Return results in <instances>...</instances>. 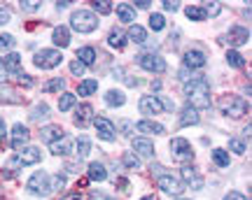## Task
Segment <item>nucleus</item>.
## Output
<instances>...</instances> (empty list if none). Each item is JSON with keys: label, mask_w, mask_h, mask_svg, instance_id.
Returning <instances> with one entry per match:
<instances>
[{"label": "nucleus", "mask_w": 252, "mask_h": 200, "mask_svg": "<svg viewBox=\"0 0 252 200\" xmlns=\"http://www.w3.org/2000/svg\"><path fill=\"white\" fill-rule=\"evenodd\" d=\"M185 96L189 100V107L208 109L210 107V84L203 75H194L189 82H185Z\"/></svg>", "instance_id": "1"}, {"label": "nucleus", "mask_w": 252, "mask_h": 200, "mask_svg": "<svg viewBox=\"0 0 252 200\" xmlns=\"http://www.w3.org/2000/svg\"><path fill=\"white\" fill-rule=\"evenodd\" d=\"M42 161V151L37 149V147H24V149H19L17 154H12L7 158V175H14L19 168H24V165H35Z\"/></svg>", "instance_id": "2"}, {"label": "nucleus", "mask_w": 252, "mask_h": 200, "mask_svg": "<svg viewBox=\"0 0 252 200\" xmlns=\"http://www.w3.org/2000/svg\"><path fill=\"white\" fill-rule=\"evenodd\" d=\"M70 28L77 30V33H82V35L94 33V30L98 28V14L91 12V9H75L70 14Z\"/></svg>", "instance_id": "3"}, {"label": "nucleus", "mask_w": 252, "mask_h": 200, "mask_svg": "<svg viewBox=\"0 0 252 200\" xmlns=\"http://www.w3.org/2000/svg\"><path fill=\"white\" fill-rule=\"evenodd\" d=\"M26 189L37 198H47L49 193L54 191V184H52V177L45 170H37V173L31 175V179L26 182Z\"/></svg>", "instance_id": "4"}, {"label": "nucleus", "mask_w": 252, "mask_h": 200, "mask_svg": "<svg viewBox=\"0 0 252 200\" xmlns=\"http://www.w3.org/2000/svg\"><path fill=\"white\" fill-rule=\"evenodd\" d=\"M220 109H222V114H226V117L241 119L248 114V102L241 96H222L220 98Z\"/></svg>", "instance_id": "5"}, {"label": "nucleus", "mask_w": 252, "mask_h": 200, "mask_svg": "<svg viewBox=\"0 0 252 200\" xmlns=\"http://www.w3.org/2000/svg\"><path fill=\"white\" fill-rule=\"evenodd\" d=\"M33 63L40 70H52V68H59L63 63V54L59 49H42L33 56Z\"/></svg>", "instance_id": "6"}, {"label": "nucleus", "mask_w": 252, "mask_h": 200, "mask_svg": "<svg viewBox=\"0 0 252 200\" xmlns=\"http://www.w3.org/2000/svg\"><path fill=\"white\" fill-rule=\"evenodd\" d=\"M171 156L175 163H189V161H194V149L189 145V140H185V137H173Z\"/></svg>", "instance_id": "7"}, {"label": "nucleus", "mask_w": 252, "mask_h": 200, "mask_svg": "<svg viewBox=\"0 0 252 200\" xmlns=\"http://www.w3.org/2000/svg\"><path fill=\"white\" fill-rule=\"evenodd\" d=\"M135 63L140 65L143 70H147V73H157V75L166 73V68H168L166 61L159 54H154V51H145V54L135 56Z\"/></svg>", "instance_id": "8"}, {"label": "nucleus", "mask_w": 252, "mask_h": 200, "mask_svg": "<svg viewBox=\"0 0 252 200\" xmlns=\"http://www.w3.org/2000/svg\"><path fill=\"white\" fill-rule=\"evenodd\" d=\"M94 128H96V133H98L100 140H105V142H115L117 140V128L115 124L105 117H94Z\"/></svg>", "instance_id": "9"}, {"label": "nucleus", "mask_w": 252, "mask_h": 200, "mask_svg": "<svg viewBox=\"0 0 252 200\" xmlns=\"http://www.w3.org/2000/svg\"><path fill=\"white\" fill-rule=\"evenodd\" d=\"M157 186H159V191L168 193V196H180L185 191V184L178 179V177H173V175H161L159 179H157Z\"/></svg>", "instance_id": "10"}, {"label": "nucleus", "mask_w": 252, "mask_h": 200, "mask_svg": "<svg viewBox=\"0 0 252 200\" xmlns=\"http://www.w3.org/2000/svg\"><path fill=\"white\" fill-rule=\"evenodd\" d=\"M206 63H208V58L201 49H187L185 51V58H182L185 70H201V68H206Z\"/></svg>", "instance_id": "11"}, {"label": "nucleus", "mask_w": 252, "mask_h": 200, "mask_svg": "<svg viewBox=\"0 0 252 200\" xmlns=\"http://www.w3.org/2000/svg\"><path fill=\"white\" fill-rule=\"evenodd\" d=\"M28 140H31L28 126L14 124V126H12V133H9V145H12V149H24V147L28 145Z\"/></svg>", "instance_id": "12"}, {"label": "nucleus", "mask_w": 252, "mask_h": 200, "mask_svg": "<svg viewBox=\"0 0 252 200\" xmlns=\"http://www.w3.org/2000/svg\"><path fill=\"white\" fill-rule=\"evenodd\" d=\"M138 109H140V114L152 117V114H161L163 105H161V100H159V96H143V98L138 100Z\"/></svg>", "instance_id": "13"}, {"label": "nucleus", "mask_w": 252, "mask_h": 200, "mask_svg": "<svg viewBox=\"0 0 252 200\" xmlns=\"http://www.w3.org/2000/svg\"><path fill=\"white\" fill-rule=\"evenodd\" d=\"M180 177H182V182L187 184V186H191L194 191H201V189H203V184H206L203 182V177L198 175V170L194 168V165H185V168L180 170Z\"/></svg>", "instance_id": "14"}, {"label": "nucleus", "mask_w": 252, "mask_h": 200, "mask_svg": "<svg viewBox=\"0 0 252 200\" xmlns=\"http://www.w3.org/2000/svg\"><path fill=\"white\" fill-rule=\"evenodd\" d=\"M131 147H133V154L138 156V158H140V156H143V158H154V154H157V151H154V142L147 140V137H133V140H131Z\"/></svg>", "instance_id": "15"}, {"label": "nucleus", "mask_w": 252, "mask_h": 200, "mask_svg": "<svg viewBox=\"0 0 252 200\" xmlns=\"http://www.w3.org/2000/svg\"><path fill=\"white\" fill-rule=\"evenodd\" d=\"M226 42L231 47H243L250 42V30L245 26H231L226 33Z\"/></svg>", "instance_id": "16"}, {"label": "nucleus", "mask_w": 252, "mask_h": 200, "mask_svg": "<svg viewBox=\"0 0 252 200\" xmlns=\"http://www.w3.org/2000/svg\"><path fill=\"white\" fill-rule=\"evenodd\" d=\"M2 65H5V70H7V75H14V77H24V70H21V56L17 54V51H12V54H5L2 56Z\"/></svg>", "instance_id": "17"}, {"label": "nucleus", "mask_w": 252, "mask_h": 200, "mask_svg": "<svg viewBox=\"0 0 252 200\" xmlns=\"http://www.w3.org/2000/svg\"><path fill=\"white\" fill-rule=\"evenodd\" d=\"M91 121H94V107H91L89 102H82L80 107L75 109V126L87 128Z\"/></svg>", "instance_id": "18"}, {"label": "nucleus", "mask_w": 252, "mask_h": 200, "mask_svg": "<svg viewBox=\"0 0 252 200\" xmlns=\"http://www.w3.org/2000/svg\"><path fill=\"white\" fill-rule=\"evenodd\" d=\"M40 137H42V142H47V145H54V142L65 137V130L61 126H56V124H49V126H45L40 130Z\"/></svg>", "instance_id": "19"}, {"label": "nucleus", "mask_w": 252, "mask_h": 200, "mask_svg": "<svg viewBox=\"0 0 252 200\" xmlns=\"http://www.w3.org/2000/svg\"><path fill=\"white\" fill-rule=\"evenodd\" d=\"M135 130H138V133H147V135H163V133H166V128H163L159 121H152V119L138 121V124H135Z\"/></svg>", "instance_id": "20"}, {"label": "nucleus", "mask_w": 252, "mask_h": 200, "mask_svg": "<svg viewBox=\"0 0 252 200\" xmlns=\"http://www.w3.org/2000/svg\"><path fill=\"white\" fill-rule=\"evenodd\" d=\"M87 175H89V182H105L108 179V168L100 163V161H94L87 168Z\"/></svg>", "instance_id": "21"}, {"label": "nucleus", "mask_w": 252, "mask_h": 200, "mask_svg": "<svg viewBox=\"0 0 252 200\" xmlns=\"http://www.w3.org/2000/svg\"><path fill=\"white\" fill-rule=\"evenodd\" d=\"M126 40H128V42H135V45H145V42H147V30H145L140 24H131L128 30H126Z\"/></svg>", "instance_id": "22"}, {"label": "nucleus", "mask_w": 252, "mask_h": 200, "mask_svg": "<svg viewBox=\"0 0 252 200\" xmlns=\"http://www.w3.org/2000/svg\"><path fill=\"white\" fill-rule=\"evenodd\" d=\"M52 40H54L56 47L65 49V47L70 45V28L68 26H56L54 30H52Z\"/></svg>", "instance_id": "23"}, {"label": "nucleus", "mask_w": 252, "mask_h": 200, "mask_svg": "<svg viewBox=\"0 0 252 200\" xmlns=\"http://www.w3.org/2000/svg\"><path fill=\"white\" fill-rule=\"evenodd\" d=\"M126 42H128V40H126L124 30H119V28H112V30H110V35H108V45L110 47H115V49H124Z\"/></svg>", "instance_id": "24"}, {"label": "nucleus", "mask_w": 252, "mask_h": 200, "mask_svg": "<svg viewBox=\"0 0 252 200\" xmlns=\"http://www.w3.org/2000/svg\"><path fill=\"white\" fill-rule=\"evenodd\" d=\"M124 102H126L124 91H119V89H110V91L105 93V105H110V107H122Z\"/></svg>", "instance_id": "25"}, {"label": "nucleus", "mask_w": 252, "mask_h": 200, "mask_svg": "<svg viewBox=\"0 0 252 200\" xmlns=\"http://www.w3.org/2000/svg\"><path fill=\"white\" fill-rule=\"evenodd\" d=\"M117 17L124 24H135V9L128 2H122V5H117Z\"/></svg>", "instance_id": "26"}, {"label": "nucleus", "mask_w": 252, "mask_h": 200, "mask_svg": "<svg viewBox=\"0 0 252 200\" xmlns=\"http://www.w3.org/2000/svg\"><path fill=\"white\" fill-rule=\"evenodd\" d=\"M198 124V112L194 107H185L182 109V114H180V126L185 128V126H196Z\"/></svg>", "instance_id": "27"}, {"label": "nucleus", "mask_w": 252, "mask_h": 200, "mask_svg": "<svg viewBox=\"0 0 252 200\" xmlns=\"http://www.w3.org/2000/svg\"><path fill=\"white\" fill-rule=\"evenodd\" d=\"M77 61H80L82 65H94L96 63V51H94V47H82V49H77Z\"/></svg>", "instance_id": "28"}, {"label": "nucleus", "mask_w": 252, "mask_h": 200, "mask_svg": "<svg viewBox=\"0 0 252 200\" xmlns=\"http://www.w3.org/2000/svg\"><path fill=\"white\" fill-rule=\"evenodd\" d=\"M210 156H213V163L217 165V168H229V163H231V158H229V151L226 149H213L210 151Z\"/></svg>", "instance_id": "29"}, {"label": "nucleus", "mask_w": 252, "mask_h": 200, "mask_svg": "<svg viewBox=\"0 0 252 200\" xmlns=\"http://www.w3.org/2000/svg\"><path fill=\"white\" fill-rule=\"evenodd\" d=\"M75 105H77V96L70 91H63L61 98H59V109H61V112H70Z\"/></svg>", "instance_id": "30"}, {"label": "nucleus", "mask_w": 252, "mask_h": 200, "mask_svg": "<svg viewBox=\"0 0 252 200\" xmlns=\"http://www.w3.org/2000/svg\"><path fill=\"white\" fill-rule=\"evenodd\" d=\"M70 151H72V142L68 137H63V140H59V142L52 145V154L54 156H68Z\"/></svg>", "instance_id": "31"}, {"label": "nucleus", "mask_w": 252, "mask_h": 200, "mask_svg": "<svg viewBox=\"0 0 252 200\" xmlns=\"http://www.w3.org/2000/svg\"><path fill=\"white\" fill-rule=\"evenodd\" d=\"M98 91V79H84V82H80V86H77V93L80 96H94V93ZM75 93V96H77Z\"/></svg>", "instance_id": "32"}, {"label": "nucleus", "mask_w": 252, "mask_h": 200, "mask_svg": "<svg viewBox=\"0 0 252 200\" xmlns=\"http://www.w3.org/2000/svg\"><path fill=\"white\" fill-rule=\"evenodd\" d=\"M63 89H65V79H63V77H54V79H49V82L42 84V91L45 93L63 91Z\"/></svg>", "instance_id": "33"}, {"label": "nucleus", "mask_w": 252, "mask_h": 200, "mask_svg": "<svg viewBox=\"0 0 252 200\" xmlns=\"http://www.w3.org/2000/svg\"><path fill=\"white\" fill-rule=\"evenodd\" d=\"M226 63L231 65V68H243L245 56L241 54V51H236V49H229V51H226Z\"/></svg>", "instance_id": "34"}, {"label": "nucleus", "mask_w": 252, "mask_h": 200, "mask_svg": "<svg viewBox=\"0 0 252 200\" xmlns=\"http://www.w3.org/2000/svg\"><path fill=\"white\" fill-rule=\"evenodd\" d=\"M47 117H49V105L47 102H37L33 112H31V121H42Z\"/></svg>", "instance_id": "35"}, {"label": "nucleus", "mask_w": 252, "mask_h": 200, "mask_svg": "<svg viewBox=\"0 0 252 200\" xmlns=\"http://www.w3.org/2000/svg\"><path fill=\"white\" fill-rule=\"evenodd\" d=\"M185 14H187V19H191V21H206V12H203V7H198V5H189V7L185 9Z\"/></svg>", "instance_id": "36"}, {"label": "nucleus", "mask_w": 252, "mask_h": 200, "mask_svg": "<svg viewBox=\"0 0 252 200\" xmlns=\"http://www.w3.org/2000/svg\"><path fill=\"white\" fill-rule=\"evenodd\" d=\"M150 28H152L154 33H159V30H163L166 28V19H163V14H150Z\"/></svg>", "instance_id": "37"}, {"label": "nucleus", "mask_w": 252, "mask_h": 200, "mask_svg": "<svg viewBox=\"0 0 252 200\" xmlns=\"http://www.w3.org/2000/svg\"><path fill=\"white\" fill-rule=\"evenodd\" d=\"M89 151H91V140L89 137H77V156L84 158Z\"/></svg>", "instance_id": "38"}, {"label": "nucleus", "mask_w": 252, "mask_h": 200, "mask_svg": "<svg viewBox=\"0 0 252 200\" xmlns=\"http://www.w3.org/2000/svg\"><path fill=\"white\" fill-rule=\"evenodd\" d=\"M229 149H231L234 154L243 156L245 154V142L241 140V137H231V140H229Z\"/></svg>", "instance_id": "39"}, {"label": "nucleus", "mask_w": 252, "mask_h": 200, "mask_svg": "<svg viewBox=\"0 0 252 200\" xmlns=\"http://www.w3.org/2000/svg\"><path fill=\"white\" fill-rule=\"evenodd\" d=\"M122 163L126 165V168H138V165H140V158H138V156L133 154V151H126L124 156H122Z\"/></svg>", "instance_id": "40"}, {"label": "nucleus", "mask_w": 252, "mask_h": 200, "mask_svg": "<svg viewBox=\"0 0 252 200\" xmlns=\"http://www.w3.org/2000/svg\"><path fill=\"white\" fill-rule=\"evenodd\" d=\"M94 9H96L98 14H110V12H112V2H110V0H96V2H94Z\"/></svg>", "instance_id": "41"}, {"label": "nucleus", "mask_w": 252, "mask_h": 200, "mask_svg": "<svg viewBox=\"0 0 252 200\" xmlns=\"http://www.w3.org/2000/svg\"><path fill=\"white\" fill-rule=\"evenodd\" d=\"M14 35H9V33H0V49H12L14 47Z\"/></svg>", "instance_id": "42"}, {"label": "nucleus", "mask_w": 252, "mask_h": 200, "mask_svg": "<svg viewBox=\"0 0 252 200\" xmlns=\"http://www.w3.org/2000/svg\"><path fill=\"white\" fill-rule=\"evenodd\" d=\"M70 73L75 75V77H84V73H87V65H82L77 58L75 61H70Z\"/></svg>", "instance_id": "43"}, {"label": "nucleus", "mask_w": 252, "mask_h": 200, "mask_svg": "<svg viewBox=\"0 0 252 200\" xmlns=\"http://www.w3.org/2000/svg\"><path fill=\"white\" fill-rule=\"evenodd\" d=\"M40 7H42V2H37V0H24V2H21V9H24V12H37Z\"/></svg>", "instance_id": "44"}, {"label": "nucleus", "mask_w": 252, "mask_h": 200, "mask_svg": "<svg viewBox=\"0 0 252 200\" xmlns=\"http://www.w3.org/2000/svg\"><path fill=\"white\" fill-rule=\"evenodd\" d=\"M203 12H206V19H208V17H217V14L222 12V5H217V2H210V5H206V7H203Z\"/></svg>", "instance_id": "45"}, {"label": "nucleus", "mask_w": 252, "mask_h": 200, "mask_svg": "<svg viewBox=\"0 0 252 200\" xmlns=\"http://www.w3.org/2000/svg\"><path fill=\"white\" fill-rule=\"evenodd\" d=\"M119 130H124V135H131V133H133L135 130V124H131V121H119Z\"/></svg>", "instance_id": "46"}, {"label": "nucleus", "mask_w": 252, "mask_h": 200, "mask_svg": "<svg viewBox=\"0 0 252 200\" xmlns=\"http://www.w3.org/2000/svg\"><path fill=\"white\" fill-rule=\"evenodd\" d=\"M9 21H12V12L7 7H0V26H5Z\"/></svg>", "instance_id": "47"}, {"label": "nucleus", "mask_w": 252, "mask_h": 200, "mask_svg": "<svg viewBox=\"0 0 252 200\" xmlns=\"http://www.w3.org/2000/svg\"><path fill=\"white\" fill-rule=\"evenodd\" d=\"M12 96H14V91H12V89H7V86L2 89V86H0V100H9V102H17V100L12 98Z\"/></svg>", "instance_id": "48"}, {"label": "nucleus", "mask_w": 252, "mask_h": 200, "mask_svg": "<svg viewBox=\"0 0 252 200\" xmlns=\"http://www.w3.org/2000/svg\"><path fill=\"white\" fill-rule=\"evenodd\" d=\"M163 9H166V12H178V9H180V2H175V0H163Z\"/></svg>", "instance_id": "49"}, {"label": "nucleus", "mask_w": 252, "mask_h": 200, "mask_svg": "<svg viewBox=\"0 0 252 200\" xmlns=\"http://www.w3.org/2000/svg\"><path fill=\"white\" fill-rule=\"evenodd\" d=\"M224 200H250L248 196H243V193H238V191H231V193H226Z\"/></svg>", "instance_id": "50"}, {"label": "nucleus", "mask_w": 252, "mask_h": 200, "mask_svg": "<svg viewBox=\"0 0 252 200\" xmlns=\"http://www.w3.org/2000/svg\"><path fill=\"white\" fill-rule=\"evenodd\" d=\"M159 100H161L163 109H168V112H173V107H175V102H173L171 98H166V96H159Z\"/></svg>", "instance_id": "51"}, {"label": "nucleus", "mask_w": 252, "mask_h": 200, "mask_svg": "<svg viewBox=\"0 0 252 200\" xmlns=\"http://www.w3.org/2000/svg\"><path fill=\"white\" fill-rule=\"evenodd\" d=\"M131 7H138V9H147L150 7V0H135V5H131Z\"/></svg>", "instance_id": "52"}, {"label": "nucleus", "mask_w": 252, "mask_h": 200, "mask_svg": "<svg viewBox=\"0 0 252 200\" xmlns=\"http://www.w3.org/2000/svg\"><path fill=\"white\" fill-rule=\"evenodd\" d=\"M7 77H9V75H7V70H5V65H2V56H0V84L5 82Z\"/></svg>", "instance_id": "53"}, {"label": "nucleus", "mask_w": 252, "mask_h": 200, "mask_svg": "<svg viewBox=\"0 0 252 200\" xmlns=\"http://www.w3.org/2000/svg\"><path fill=\"white\" fill-rule=\"evenodd\" d=\"M91 200H112V198H110V196H105V193L94 191V193H91Z\"/></svg>", "instance_id": "54"}, {"label": "nucleus", "mask_w": 252, "mask_h": 200, "mask_svg": "<svg viewBox=\"0 0 252 200\" xmlns=\"http://www.w3.org/2000/svg\"><path fill=\"white\" fill-rule=\"evenodd\" d=\"M5 135H7V126H5V119L0 117V140H2Z\"/></svg>", "instance_id": "55"}, {"label": "nucleus", "mask_w": 252, "mask_h": 200, "mask_svg": "<svg viewBox=\"0 0 252 200\" xmlns=\"http://www.w3.org/2000/svg\"><path fill=\"white\" fill-rule=\"evenodd\" d=\"M65 7H70V0H59L56 2V9H65Z\"/></svg>", "instance_id": "56"}, {"label": "nucleus", "mask_w": 252, "mask_h": 200, "mask_svg": "<svg viewBox=\"0 0 252 200\" xmlns=\"http://www.w3.org/2000/svg\"><path fill=\"white\" fill-rule=\"evenodd\" d=\"M117 184H119V186H122V191H128V182H126L124 177H119V179H117Z\"/></svg>", "instance_id": "57"}, {"label": "nucleus", "mask_w": 252, "mask_h": 200, "mask_svg": "<svg viewBox=\"0 0 252 200\" xmlns=\"http://www.w3.org/2000/svg\"><path fill=\"white\" fill-rule=\"evenodd\" d=\"M63 184H65V175H56V186H63Z\"/></svg>", "instance_id": "58"}, {"label": "nucleus", "mask_w": 252, "mask_h": 200, "mask_svg": "<svg viewBox=\"0 0 252 200\" xmlns=\"http://www.w3.org/2000/svg\"><path fill=\"white\" fill-rule=\"evenodd\" d=\"M140 200H157L154 196H145V198H140Z\"/></svg>", "instance_id": "59"}, {"label": "nucleus", "mask_w": 252, "mask_h": 200, "mask_svg": "<svg viewBox=\"0 0 252 200\" xmlns=\"http://www.w3.org/2000/svg\"><path fill=\"white\" fill-rule=\"evenodd\" d=\"M68 200H82V198H80V196H70V198H68Z\"/></svg>", "instance_id": "60"}, {"label": "nucleus", "mask_w": 252, "mask_h": 200, "mask_svg": "<svg viewBox=\"0 0 252 200\" xmlns=\"http://www.w3.org/2000/svg\"><path fill=\"white\" fill-rule=\"evenodd\" d=\"M178 200H185V198H178Z\"/></svg>", "instance_id": "61"}]
</instances>
